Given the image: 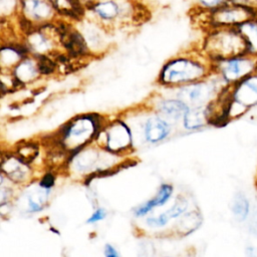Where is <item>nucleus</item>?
<instances>
[{"instance_id":"dca6fc26","label":"nucleus","mask_w":257,"mask_h":257,"mask_svg":"<svg viewBox=\"0 0 257 257\" xmlns=\"http://www.w3.org/2000/svg\"><path fill=\"white\" fill-rule=\"evenodd\" d=\"M212 88L204 83H197L184 90V96L191 102H202L211 94Z\"/></svg>"},{"instance_id":"6ab92c4d","label":"nucleus","mask_w":257,"mask_h":257,"mask_svg":"<svg viewBox=\"0 0 257 257\" xmlns=\"http://www.w3.org/2000/svg\"><path fill=\"white\" fill-rule=\"evenodd\" d=\"M185 207H186V203H184V202L183 203H178L172 209H170L168 212L160 215L158 218H150V219H148V224L150 226H156V227L163 226L171 218L179 216L185 210Z\"/></svg>"},{"instance_id":"a878e982","label":"nucleus","mask_w":257,"mask_h":257,"mask_svg":"<svg viewBox=\"0 0 257 257\" xmlns=\"http://www.w3.org/2000/svg\"><path fill=\"white\" fill-rule=\"evenodd\" d=\"M105 217V212L102 210V209H98L89 219H88V222L91 223V222H96V221H99L101 219H103Z\"/></svg>"},{"instance_id":"39448f33","label":"nucleus","mask_w":257,"mask_h":257,"mask_svg":"<svg viewBox=\"0 0 257 257\" xmlns=\"http://www.w3.org/2000/svg\"><path fill=\"white\" fill-rule=\"evenodd\" d=\"M204 75V67L192 60L177 59L168 63L163 72L162 80L164 82H183L200 78Z\"/></svg>"},{"instance_id":"ddd939ff","label":"nucleus","mask_w":257,"mask_h":257,"mask_svg":"<svg viewBox=\"0 0 257 257\" xmlns=\"http://www.w3.org/2000/svg\"><path fill=\"white\" fill-rule=\"evenodd\" d=\"M248 44L250 53L257 55V17L237 26Z\"/></svg>"},{"instance_id":"f8f14e48","label":"nucleus","mask_w":257,"mask_h":257,"mask_svg":"<svg viewBox=\"0 0 257 257\" xmlns=\"http://www.w3.org/2000/svg\"><path fill=\"white\" fill-rule=\"evenodd\" d=\"M169 134V125L158 117L151 118L146 124V138L150 142H159Z\"/></svg>"},{"instance_id":"4468645a","label":"nucleus","mask_w":257,"mask_h":257,"mask_svg":"<svg viewBox=\"0 0 257 257\" xmlns=\"http://www.w3.org/2000/svg\"><path fill=\"white\" fill-rule=\"evenodd\" d=\"M232 213L238 222H244L250 217V202L243 193H237L234 196Z\"/></svg>"},{"instance_id":"aec40b11","label":"nucleus","mask_w":257,"mask_h":257,"mask_svg":"<svg viewBox=\"0 0 257 257\" xmlns=\"http://www.w3.org/2000/svg\"><path fill=\"white\" fill-rule=\"evenodd\" d=\"M35 73H36V70L34 65L29 60H26L20 63L16 67L15 77H17L20 81H24V80H29L30 78H33Z\"/></svg>"},{"instance_id":"4be33fe9","label":"nucleus","mask_w":257,"mask_h":257,"mask_svg":"<svg viewBox=\"0 0 257 257\" xmlns=\"http://www.w3.org/2000/svg\"><path fill=\"white\" fill-rule=\"evenodd\" d=\"M55 68V63L45 55H40L38 60V69L43 74L51 73Z\"/></svg>"},{"instance_id":"f3484780","label":"nucleus","mask_w":257,"mask_h":257,"mask_svg":"<svg viewBox=\"0 0 257 257\" xmlns=\"http://www.w3.org/2000/svg\"><path fill=\"white\" fill-rule=\"evenodd\" d=\"M160 109L167 116L172 118H180L181 116H185L188 112L187 105L179 100H167L161 103Z\"/></svg>"},{"instance_id":"9d476101","label":"nucleus","mask_w":257,"mask_h":257,"mask_svg":"<svg viewBox=\"0 0 257 257\" xmlns=\"http://www.w3.org/2000/svg\"><path fill=\"white\" fill-rule=\"evenodd\" d=\"M57 15L80 21L86 12L82 0H51Z\"/></svg>"},{"instance_id":"423d86ee","label":"nucleus","mask_w":257,"mask_h":257,"mask_svg":"<svg viewBox=\"0 0 257 257\" xmlns=\"http://www.w3.org/2000/svg\"><path fill=\"white\" fill-rule=\"evenodd\" d=\"M20 15L36 26L51 23L57 16L51 0H20Z\"/></svg>"},{"instance_id":"9b49d317","label":"nucleus","mask_w":257,"mask_h":257,"mask_svg":"<svg viewBox=\"0 0 257 257\" xmlns=\"http://www.w3.org/2000/svg\"><path fill=\"white\" fill-rule=\"evenodd\" d=\"M2 170L9 176V178L15 181L24 180L27 172L25 162L21 160L19 157L18 158L9 157L7 160L3 159Z\"/></svg>"},{"instance_id":"393cba45","label":"nucleus","mask_w":257,"mask_h":257,"mask_svg":"<svg viewBox=\"0 0 257 257\" xmlns=\"http://www.w3.org/2000/svg\"><path fill=\"white\" fill-rule=\"evenodd\" d=\"M54 184V177L51 174H46L40 182V186L43 188H50Z\"/></svg>"},{"instance_id":"0eeeda50","label":"nucleus","mask_w":257,"mask_h":257,"mask_svg":"<svg viewBox=\"0 0 257 257\" xmlns=\"http://www.w3.org/2000/svg\"><path fill=\"white\" fill-rule=\"evenodd\" d=\"M95 121L91 116H82L70 122L63 130V141L65 145L79 147L86 143L95 132Z\"/></svg>"},{"instance_id":"7ed1b4c3","label":"nucleus","mask_w":257,"mask_h":257,"mask_svg":"<svg viewBox=\"0 0 257 257\" xmlns=\"http://www.w3.org/2000/svg\"><path fill=\"white\" fill-rule=\"evenodd\" d=\"M257 16L254 8L229 1L215 9L209 10V23L214 26H239Z\"/></svg>"},{"instance_id":"1a4fd4ad","label":"nucleus","mask_w":257,"mask_h":257,"mask_svg":"<svg viewBox=\"0 0 257 257\" xmlns=\"http://www.w3.org/2000/svg\"><path fill=\"white\" fill-rule=\"evenodd\" d=\"M131 144L128 128L120 121L112 123L106 132V147L113 152H118Z\"/></svg>"},{"instance_id":"412c9836","label":"nucleus","mask_w":257,"mask_h":257,"mask_svg":"<svg viewBox=\"0 0 257 257\" xmlns=\"http://www.w3.org/2000/svg\"><path fill=\"white\" fill-rule=\"evenodd\" d=\"M17 153L18 157L26 163L35 159L37 156V148L32 144H25L18 147Z\"/></svg>"},{"instance_id":"20e7f679","label":"nucleus","mask_w":257,"mask_h":257,"mask_svg":"<svg viewBox=\"0 0 257 257\" xmlns=\"http://www.w3.org/2000/svg\"><path fill=\"white\" fill-rule=\"evenodd\" d=\"M136 3L132 0H96L87 9L103 23L123 21L125 18H134Z\"/></svg>"},{"instance_id":"cd10ccee","label":"nucleus","mask_w":257,"mask_h":257,"mask_svg":"<svg viewBox=\"0 0 257 257\" xmlns=\"http://www.w3.org/2000/svg\"><path fill=\"white\" fill-rule=\"evenodd\" d=\"M104 254H105L106 256H109V257H111V256H116V255H117V253L115 252V250H114L111 246H109V245H106V246H105Z\"/></svg>"},{"instance_id":"f03ea898","label":"nucleus","mask_w":257,"mask_h":257,"mask_svg":"<svg viewBox=\"0 0 257 257\" xmlns=\"http://www.w3.org/2000/svg\"><path fill=\"white\" fill-rule=\"evenodd\" d=\"M216 62L223 79L229 85H234L244 78L257 73V55L250 52L217 60Z\"/></svg>"},{"instance_id":"f257e3e1","label":"nucleus","mask_w":257,"mask_h":257,"mask_svg":"<svg viewBox=\"0 0 257 257\" xmlns=\"http://www.w3.org/2000/svg\"><path fill=\"white\" fill-rule=\"evenodd\" d=\"M205 49L215 61L249 52L237 26H214L205 40Z\"/></svg>"},{"instance_id":"c85d7f7f","label":"nucleus","mask_w":257,"mask_h":257,"mask_svg":"<svg viewBox=\"0 0 257 257\" xmlns=\"http://www.w3.org/2000/svg\"><path fill=\"white\" fill-rule=\"evenodd\" d=\"M94 1H96V0H82V2L84 3V5H85L86 9H88V8L93 4V2H94Z\"/></svg>"},{"instance_id":"5701e85b","label":"nucleus","mask_w":257,"mask_h":257,"mask_svg":"<svg viewBox=\"0 0 257 257\" xmlns=\"http://www.w3.org/2000/svg\"><path fill=\"white\" fill-rule=\"evenodd\" d=\"M198 1L202 8L206 10H212L229 2L230 0H198Z\"/></svg>"},{"instance_id":"2eb2a0df","label":"nucleus","mask_w":257,"mask_h":257,"mask_svg":"<svg viewBox=\"0 0 257 257\" xmlns=\"http://www.w3.org/2000/svg\"><path fill=\"white\" fill-rule=\"evenodd\" d=\"M171 194H172V187L169 185H163L162 188L160 189L158 195L154 199H152L151 201L146 203L144 206L137 209L136 214L139 216H142V215H145L146 213H148L154 207L164 205L167 202V200L170 198Z\"/></svg>"},{"instance_id":"a211bd4d","label":"nucleus","mask_w":257,"mask_h":257,"mask_svg":"<svg viewBox=\"0 0 257 257\" xmlns=\"http://www.w3.org/2000/svg\"><path fill=\"white\" fill-rule=\"evenodd\" d=\"M207 118V111L202 108H195L193 110H188L185 114V126L187 128H198L205 124Z\"/></svg>"},{"instance_id":"bb28decb","label":"nucleus","mask_w":257,"mask_h":257,"mask_svg":"<svg viewBox=\"0 0 257 257\" xmlns=\"http://www.w3.org/2000/svg\"><path fill=\"white\" fill-rule=\"evenodd\" d=\"M245 254L247 256H257V247H255V246L246 247Z\"/></svg>"},{"instance_id":"b1692460","label":"nucleus","mask_w":257,"mask_h":257,"mask_svg":"<svg viewBox=\"0 0 257 257\" xmlns=\"http://www.w3.org/2000/svg\"><path fill=\"white\" fill-rule=\"evenodd\" d=\"M248 230H249L250 234L257 237V211L253 212L249 217Z\"/></svg>"},{"instance_id":"6e6552de","label":"nucleus","mask_w":257,"mask_h":257,"mask_svg":"<svg viewBox=\"0 0 257 257\" xmlns=\"http://www.w3.org/2000/svg\"><path fill=\"white\" fill-rule=\"evenodd\" d=\"M231 99L247 111L257 106V73H254L232 85Z\"/></svg>"}]
</instances>
